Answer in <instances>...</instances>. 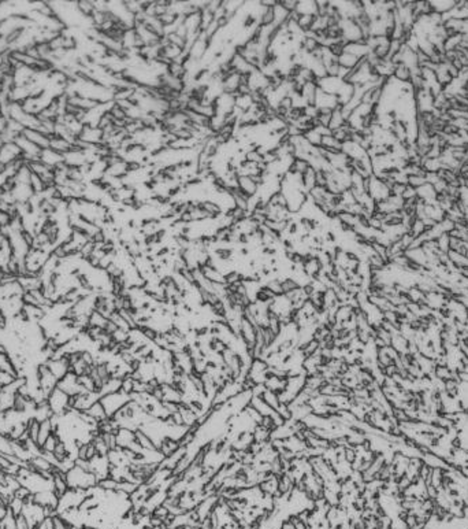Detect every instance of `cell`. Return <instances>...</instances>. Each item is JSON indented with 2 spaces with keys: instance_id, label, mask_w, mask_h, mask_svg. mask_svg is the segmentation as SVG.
<instances>
[{
  "instance_id": "obj_1",
  "label": "cell",
  "mask_w": 468,
  "mask_h": 529,
  "mask_svg": "<svg viewBox=\"0 0 468 529\" xmlns=\"http://www.w3.org/2000/svg\"><path fill=\"white\" fill-rule=\"evenodd\" d=\"M64 477H66L69 488H73V489L89 491L99 484V480L95 474L89 470H85L83 467L77 466V465L71 467L67 473H64Z\"/></svg>"
},
{
  "instance_id": "obj_2",
  "label": "cell",
  "mask_w": 468,
  "mask_h": 529,
  "mask_svg": "<svg viewBox=\"0 0 468 529\" xmlns=\"http://www.w3.org/2000/svg\"><path fill=\"white\" fill-rule=\"evenodd\" d=\"M88 495H89V491L69 488V489L59 498L56 513H58V514H62V513L67 511V510H71V508H80L81 503L85 501V498H86Z\"/></svg>"
},
{
  "instance_id": "obj_3",
  "label": "cell",
  "mask_w": 468,
  "mask_h": 529,
  "mask_svg": "<svg viewBox=\"0 0 468 529\" xmlns=\"http://www.w3.org/2000/svg\"><path fill=\"white\" fill-rule=\"evenodd\" d=\"M130 400V395H126L122 391L107 394V395H103L100 397V403L103 404L106 414H107L108 418L112 417L118 410H121L125 404H128Z\"/></svg>"
},
{
  "instance_id": "obj_4",
  "label": "cell",
  "mask_w": 468,
  "mask_h": 529,
  "mask_svg": "<svg viewBox=\"0 0 468 529\" xmlns=\"http://www.w3.org/2000/svg\"><path fill=\"white\" fill-rule=\"evenodd\" d=\"M47 403H48L52 414L58 416V417L63 416V414H66L67 411L71 410V407H70V397L67 394H64L62 390H59L58 387L48 395Z\"/></svg>"
},
{
  "instance_id": "obj_5",
  "label": "cell",
  "mask_w": 468,
  "mask_h": 529,
  "mask_svg": "<svg viewBox=\"0 0 468 529\" xmlns=\"http://www.w3.org/2000/svg\"><path fill=\"white\" fill-rule=\"evenodd\" d=\"M22 515L26 518L30 529H37L39 524L45 518V510H44V507L40 506L39 503L33 502V496H32L30 501L25 502V506H23V510H22Z\"/></svg>"
},
{
  "instance_id": "obj_6",
  "label": "cell",
  "mask_w": 468,
  "mask_h": 529,
  "mask_svg": "<svg viewBox=\"0 0 468 529\" xmlns=\"http://www.w3.org/2000/svg\"><path fill=\"white\" fill-rule=\"evenodd\" d=\"M58 388L62 390L64 394H67L69 397H76V395L86 392V391H84L81 384L78 381V376L73 372H69L66 376L58 381Z\"/></svg>"
},
{
  "instance_id": "obj_7",
  "label": "cell",
  "mask_w": 468,
  "mask_h": 529,
  "mask_svg": "<svg viewBox=\"0 0 468 529\" xmlns=\"http://www.w3.org/2000/svg\"><path fill=\"white\" fill-rule=\"evenodd\" d=\"M39 378H40V388L47 397L58 387L59 380L49 372L47 363L39 365Z\"/></svg>"
},
{
  "instance_id": "obj_8",
  "label": "cell",
  "mask_w": 468,
  "mask_h": 529,
  "mask_svg": "<svg viewBox=\"0 0 468 529\" xmlns=\"http://www.w3.org/2000/svg\"><path fill=\"white\" fill-rule=\"evenodd\" d=\"M47 366H48L49 372L54 375V376L61 380L63 377L66 376L70 372V362H69V356H55V358H51L47 361Z\"/></svg>"
},
{
  "instance_id": "obj_9",
  "label": "cell",
  "mask_w": 468,
  "mask_h": 529,
  "mask_svg": "<svg viewBox=\"0 0 468 529\" xmlns=\"http://www.w3.org/2000/svg\"><path fill=\"white\" fill-rule=\"evenodd\" d=\"M22 134L29 140L32 141L33 144H36L37 147H40L42 150H45V148H49V136L44 134L40 131H35V129H23Z\"/></svg>"
},
{
  "instance_id": "obj_10",
  "label": "cell",
  "mask_w": 468,
  "mask_h": 529,
  "mask_svg": "<svg viewBox=\"0 0 468 529\" xmlns=\"http://www.w3.org/2000/svg\"><path fill=\"white\" fill-rule=\"evenodd\" d=\"M40 160L51 169H55L56 166H59L61 163L64 162V158H63V154L56 153L52 148H45L42 151Z\"/></svg>"
},
{
  "instance_id": "obj_11",
  "label": "cell",
  "mask_w": 468,
  "mask_h": 529,
  "mask_svg": "<svg viewBox=\"0 0 468 529\" xmlns=\"http://www.w3.org/2000/svg\"><path fill=\"white\" fill-rule=\"evenodd\" d=\"M393 78L401 84H411L412 71H411L409 67H406L404 65H397V66L394 67V71H393Z\"/></svg>"
},
{
  "instance_id": "obj_12",
  "label": "cell",
  "mask_w": 468,
  "mask_h": 529,
  "mask_svg": "<svg viewBox=\"0 0 468 529\" xmlns=\"http://www.w3.org/2000/svg\"><path fill=\"white\" fill-rule=\"evenodd\" d=\"M54 433V429H52V422H51V418L49 419H45L40 422V431H39V438H37V444L42 447L45 440Z\"/></svg>"
},
{
  "instance_id": "obj_13",
  "label": "cell",
  "mask_w": 468,
  "mask_h": 529,
  "mask_svg": "<svg viewBox=\"0 0 468 529\" xmlns=\"http://www.w3.org/2000/svg\"><path fill=\"white\" fill-rule=\"evenodd\" d=\"M85 413H86L88 416H90V417L95 418L97 422H102V421H104L106 418H108L107 417V414H106V410H104L103 404L100 403V400H97L96 403L92 404V406H90L89 409L85 411Z\"/></svg>"
},
{
  "instance_id": "obj_14",
  "label": "cell",
  "mask_w": 468,
  "mask_h": 529,
  "mask_svg": "<svg viewBox=\"0 0 468 529\" xmlns=\"http://www.w3.org/2000/svg\"><path fill=\"white\" fill-rule=\"evenodd\" d=\"M0 455L1 457H14V450H13V440L8 438V436H4V435H0Z\"/></svg>"
},
{
  "instance_id": "obj_15",
  "label": "cell",
  "mask_w": 468,
  "mask_h": 529,
  "mask_svg": "<svg viewBox=\"0 0 468 529\" xmlns=\"http://www.w3.org/2000/svg\"><path fill=\"white\" fill-rule=\"evenodd\" d=\"M359 61H360V59H359L358 56L352 55V54H349V52H345V51H344V54L338 58V63H340V66L348 70L353 69V67H355V66L359 63Z\"/></svg>"
},
{
  "instance_id": "obj_16",
  "label": "cell",
  "mask_w": 468,
  "mask_h": 529,
  "mask_svg": "<svg viewBox=\"0 0 468 529\" xmlns=\"http://www.w3.org/2000/svg\"><path fill=\"white\" fill-rule=\"evenodd\" d=\"M59 441H61L59 436H58L56 433H52V435H51L47 440H45V443L42 446L43 454H54V451H55V448H56V446H58V443H59Z\"/></svg>"
},
{
  "instance_id": "obj_17",
  "label": "cell",
  "mask_w": 468,
  "mask_h": 529,
  "mask_svg": "<svg viewBox=\"0 0 468 529\" xmlns=\"http://www.w3.org/2000/svg\"><path fill=\"white\" fill-rule=\"evenodd\" d=\"M23 506H25V502L22 501V499H20V498H15L14 496V498L11 499V502L8 503V510L13 513L14 517H17V515L22 514Z\"/></svg>"
},
{
  "instance_id": "obj_18",
  "label": "cell",
  "mask_w": 468,
  "mask_h": 529,
  "mask_svg": "<svg viewBox=\"0 0 468 529\" xmlns=\"http://www.w3.org/2000/svg\"><path fill=\"white\" fill-rule=\"evenodd\" d=\"M18 378V376H15L13 373H10L7 370H1L0 369V387L1 388H6L8 385L14 383L15 380Z\"/></svg>"
},
{
  "instance_id": "obj_19",
  "label": "cell",
  "mask_w": 468,
  "mask_h": 529,
  "mask_svg": "<svg viewBox=\"0 0 468 529\" xmlns=\"http://www.w3.org/2000/svg\"><path fill=\"white\" fill-rule=\"evenodd\" d=\"M426 184V178L425 177H420V176H408V185L412 187V188L418 189L420 188L422 185Z\"/></svg>"
},
{
  "instance_id": "obj_20",
  "label": "cell",
  "mask_w": 468,
  "mask_h": 529,
  "mask_svg": "<svg viewBox=\"0 0 468 529\" xmlns=\"http://www.w3.org/2000/svg\"><path fill=\"white\" fill-rule=\"evenodd\" d=\"M15 529H30L28 521H26V518H25L22 514L15 517Z\"/></svg>"
},
{
  "instance_id": "obj_21",
  "label": "cell",
  "mask_w": 468,
  "mask_h": 529,
  "mask_svg": "<svg viewBox=\"0 0 468 529\" xmlns=\"http://www.w3.org/2000/svg\"><path fill=\"white\" fill-rule=\"evenodd\" d=\"M37 529H55L52 517H45V518H44L40 524H39Z\"/></svg>"
},
{
  "instance_id": "obj_22",
  "label": "cell",
  "mask_w": 468,
  "mask_h": 529,
  "mask_svg": "<svg viewBox=\"0 0 468 529\" xmlns=\"http://www.w3.org/2000/svg\"><path fill=\"white\" fill-rule=\"evenodd\" d=\"M1 489H3V485H1V484H0V491H1Z\"/></svg>"
}]
</instances>
